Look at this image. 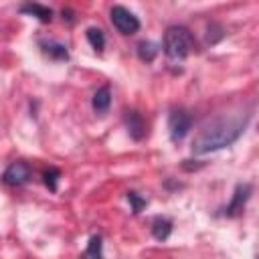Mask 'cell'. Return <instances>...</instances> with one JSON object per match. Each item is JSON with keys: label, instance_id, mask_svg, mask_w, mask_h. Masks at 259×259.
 <instances>
[{"label": "cell", "instance_id": "cell-1", "mask_svg": "<svg viewBox=\"0 0 259 259\" xmlns=\"http://www.w3.org/2000/svg\"><path fill=\"white\" fill-rule=\"evenodd\" d=\"M245 119L243 117H212L208 119L194 136L192 140V152L194 154H208V152H217L221 148H227L231 144H235L243 130H245Z\"/></svg>", "mask_w": 259, "mask_h": 259}, {"label": "cell", "instance_id": "cell-2", "mask_svg": "<svg viewBox=\"0 0 259 259\" xmlns=\"http://www.w3.org/2000/svg\"><path fill=\"white\" fill-rule=\"evenodd\" d=\"M192 47H194V38H192L188 28H184V26H170L166 30L164 53L170 59H184L186 55H190Z\"/></svg>", "mask_w": 259, "mask_h": 259}, {"label": "cell", "instance_id": "cell-3", "mask_svg": "<svg viewBox=\"0 0 259 259\" xmlns=\"http://www.w3.org/2000/svg\"><path fill=\"white\" fill-rule=\"evenodd\" d=\"M109 18H111V24L121 32V34H134L140 30V20L134 12H130L125 6H113L109 10Z\"/></svg>", "mask_w": 259, "mask_h": 259}, {"label": "cell", "instance_id": "cell-4", "mask_svg": "<svg viewBox=\"0 0 259 259\" xmlns=\"http://www.w3.org/2000/svg\"><path fill=\"white\" fill-rule=\"evenodd\" d=\"M192 127V117L184 109H174L168 117V130H170V140L180 142Z\"/></svg>", "mask_w": 259, "mask_h": 259}, {"label": "cell", "instance_id": "cell-5", "mask_svg": "<svg viewBox=\"0 0 259 259\" xmlns=\"http://www.w3.org/2000/svg\"><path fill=\"white\" fill-rule=\"evenodd\" d=\"M28 178H30V168L26 162H12L2 176V180L10 186H22L28 182Z\"/></svg>", "mask_w": 259, "mask_h": 259}, {"label": "cell", "instance_id": "cell-6", "mask_svg": "<svg viewBox=\"0 0 259 259\" xmlns=\"http://www.w3.org/2000/svg\"><path fill=\"white\" fill-rule=\"evenodd\" d=\"M125 125H127V132H130V136L134 140H142L146 136V121L138 111H127Z\"/></svg>", "mask_w": 259, "mask_h": 259}, {"label": "cell", "instance_id": "cell-7", "mask_svg": "<svg viewBox=\"0 0 259 259\" xmlns=\"http://www.w3.org/2000/svg\"><path fill=\"white\" fill-rule=\"evenodd\" d=\"M249 192H251V186L249 184H241V186H237V190H235V196H233V200H231V204L227 206V214H237L239 210H243V206H245V202H247V198H249Z\"/></svg>", "mask_w": 259, "mask_h": 259}, {"label": "cell", "instance_id": "cell-8", "mask_svg": "<svg viewBox=\"0 0 259 259\" xmlns=\"http://www.w3.org/2000/svg\"><path fill=\"white\" fill-rule=\"evenodd\" d=\"M109 103H111V91H109V87H99L95 91V95H93V101H91L93 109L97 113H105L109 109Z\"/></svg>", "mask_w": 259, "mask_h": 259}, {"label": "cell", "instance_id": "cell-9", "mask_svg": "<svg viewBox=\"0 0 259 259\" xmlns=\"http://www.w3.org/2000/svg\"><path fill=\"white\" fill-rule=\"evenodd\" d=\"M20 12L34 16V18H38L40 22H51V18H53V10L47 8V6H42V4H24V6L20 8Z\"/></svg>", "mask_w": 259, "mask_h": 259}, {"label": "cell", "instance_id": "cell-10", "mask_svg": "<svg viewBox=\"0 0 259 259\" xmlns=\"http://www.w3.org/2000/svg\"><path fill=\"white\" fill-rule=\"evenodd\" d=\"M40 47H42V51H45L49 57H53V59L63 61V59H67V57H69L67 47H65V45H61V42H55V40H42V42H40Z\"/></svg>", "mask_w": 259, "mask_h": 259}, {"label": "cell", "instance_id": "cell-11", "mask_svg": "<svg viewBox=\"0 0 259 259\" xmlns=\"http://www.w3.org/2000/svg\"><path fill=\"white\" fill-rule=\"evenodd\" d=\"M170 231H172V223H170L168 219H164V217H156V219H154V223H152V233H154V237H156L158 241L168 239Z\"/></svg>", "mask_w": 259, "mask_h": 259}, {"label": "cell", "instance_id": "cell-12", "mask_svg": "<svg viewBox=\"0 0 259 259\" xmlns=\"http://www.w3.org/2000/svg\"><path fill=\"white\" fill-rule=\"evenodd\" d=\"M81 259H103V243H101V237L95 235V237L89 239V245L83 251Z\"/></svg>", "mask_w": 259, "mask_h": 259}, {"label": "cell", "instance_id": "cell-13", "mask_svg": "<svg viewBox=\"0 0 259 259\" xmlns=\"http://www.w3.org/2000/svg\"><path fill=\"white\" fill-rule=\"evenodd\" d=\"M87 40L95 51H103V47H105V36H103L101 28H95V26L87 28Z\"/></svg>", "mask_w": 259, "mask_h": 259}, {"label": "cell", "instance_id": "cell-14", "mask_svg": "<svg viewBox=\"0 0 259 259\" xmlns=\"http://www.w3.org/2000/svg\"><path fill=\"white\" fill-rule=\"evenodd\" d=\"M156 55H158V47H156L154 42L146 40V42H140V45H138V57H140L142 61L150 63V61H154Z\"/></svg>", "mask_w": 259, "mask_h": 259}, {"label": "cell", "instance_id": "cell-15", "mask_svg": "<svg viewBox=\"0 0 259 259\" xmlns=\"http://www.w3.org/2000/svg\"><path fill=\"white\" fill-rule=\"evenodd\" d=\"M57 178H59V170L51 168L49 172H45V184H47L51 190H55V188H57Z\"/></svg>", "mask_w": 259, "mask_h": 259}, {"label": "cell", "instance_id": "cell-16", "mask_svg": "<svg viewBox=\"0 0 259 259\" xmlns=\"http://www.w3.org/2000/svg\"><path fill=\"white\" fill-rule=\"evenodd\" d=\"M127 200L132 202L134 212H140V210H142V206H146V200H144V198H140L136 192H127Z\"/></svg>", "mask_w": 259, "mask_h": 259}]
</instances>
